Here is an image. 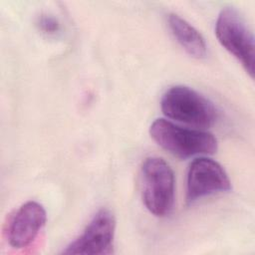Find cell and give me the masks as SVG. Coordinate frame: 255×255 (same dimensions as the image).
<instances>
[{
  "label": "cell",
  "instance_id": "cell-9",
  "mask_svg": "<svg viewBox=\"0 0 255 255\" xmlns=\"http://www.w3.org/2000/svg\"><path fill=\"white\" fill-rule=\"evenodd\" d=\"M39 28L47 34H55L60 30V24L58 20L50 15H42L37 22Z\"/></svg>",
  "mask_w": 255,
  "mask_h": 255
},
{
  "label": "cell",
  "instance_id": "cell-2",
  "mask_svg": "<svg viewBox=\"0 0 255 255\" xmlns=\"http://www.w3.org/2000/svg\"><path fill=\"white\" fill-rule=\"evenodd\" d=\"M160 108L167 118L198 128L211 127L218 118L212 102L186 86L168 89L161 98Z\"/></svg>",
  "mask_w": 255,
  "mask_h": 255
},
{
  "label": "cell",
  "instance_id": "cell-5",
  "mask_svg": "<svg viewBox=\"0 0 255 255\" xmlns=\"http://www.w3.org/2000/svg\"><path fill=\"white\" fill-rule=\"evenodd\" d=\"M116 219L112 211L100 209L84 229L61 254L108 255L114 253Z\"/></svg>",
  "mask_w": 255,
  "mask_h": 255
},
{
  "label": "cell",
  "instance_id": "cell-6",
  "mask_svg": "<svg viewBox=\"0 0 255 255\" xmlns=\"http://www.w3.org/2000/svg\"><path fill=\"white\" fill-rule=\"evenodd\" d=\"M231 189L224 168L208 157H197L189 165L186 179V199L191 203L204 196Z\"/></svg>",
  "mask_w": 255,
  "mask_h": 255
},
{
  "label": "cell",
  "instance_id": "cell-4",
  "mask_svg": "<svg viewBox=\"0 0 255 255\" xmlns=\"http://www.w3.org/2000/svg\"><path fill=\"white\" fill-rule=\"evenodd\" d=\"M215 35L223 48L235 57L251 78L254 77V37L245 20L232 7H224L216 19Z\"/></svg>",
  "mask_w": 255,
  "mask_h": 255
},
{
  "label": "cell",
  "instance_id": "cell-1",
  "mask_svg": "<svg viewBox=\"0 0 255 255\" xmlns=\"http://www.w3.org/2000/svg\"><path fill=\"white\" fill-rule=\"evenodd\" d=\"M152 139L171 154L186 158L198 154H212L217 150V139L205 130L177 126L165 119H156L149 127Z\"/></svg>",
  "mask_w": 255,
  "mask_h": 255
},
{
  "label": "cell",
  "instance_id": "cell-3",
  "mask_svg": "<svg viewBox=\"0 0 255 255\" xmlns=\"http://www.w3.org/2000/svg\"><path fill=\"white\" fill-rule=\"evenodd\" d=\"M174 173L161 157L149 156L141 165L142 201L147 210L157 217L168 215L174 202Z\"/></svg>",
  "mask_w": 255,
  "mask_h": 255
},
{
  "label": "cell",
  "instance_id": "cell-7",
  "mask_svg": "<svg viewBox=\"0 0 255 255\" xmlns=\"http://www.w3.org/2000/svg\"><path fill=\"white\" fill-rule=\"evenodd\" d=\"M46 219V211L40 203L32 200L25 202L13 213L6 225L8 243L17 249L29 246L44 227Z\"/></svg>",
  "mask_w": 255,
  "mask_h": 255
},
{
  "label": "cell",
  "instance_id": "cell-8",
  "mask_svg": "<svg viewBox=\"0 0 255 255\" xmlns=\"http://www.w3.org/2000/svg\"><path fill=\"white\" fill-rule=\"evenodd\" d=\"M166 20L171 34L187 54L196 59L206 58L205 39L190 23L175 13H169Z\"/></svg>",
  "mask_w": 255,
  "mask_h": 255
}]
</instances>
